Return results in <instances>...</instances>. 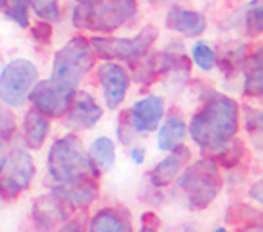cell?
I'll return each instance as SVG.
<instances>
[{"instance_id": "cell-41", "label": "cell", "mask_w": 263, "mask_h": 232, "mask_svg": "<svg viewBox=\"0 0 263 232\" xmlns=\"http://www.w3.org/2000/svg\"><path fill=\"white\" fill-rule=\"evenodd\" d=\"M4 4H6V0H0V9L4 8Z\"/></svg>"}, {"instance_id": "cell-9", "label": "cell", "mask_w": 263, "mask_h": 232, "mask_svg": "<svg viewBox=\"0 0 263 232\" xmlns=\"http://www.w3.org/2000/svg\"><path fill=\"white\" fill-rule=\"evenodd\" d=\"M190 72L191 63L184 54L182 44H173L161 54H157V76H161L173 90L184 88V85L190 81Z\"/></svg>"}, {"instance_id": "cell-27", "label": "cell", "mask_w": 263, "mask_h": 232, "mask_svg": "<svg viewBox=\"0 0 263 232\" xmlns=\"http://www.w3.org/2000/svg\"><path fill=\"white\" fill-rule=\"evenodd\" d=\"M241 157H243V144L238 141L236 142L231 141L227 146H223L222 149H218V155H216V160H218V162L216 164L231 169V167H234L238 162H240Z\"/></svg>"}, {"instance_id": "cell-30", "label": "cell", "mask_w": 263, "mask_h": 232, "mask_svg": "<svg viewBox=\"0 0 263 232\" xmlns=\"http://www.w3.org/2000/svg\"><path fill=\"white\" fill-rule=\"evenodd\" d=\"M117 137H119L121 144H130L132 139H134V128H132L130 117H128V112H124L123 115L119 117V126H117Z\"/></svg>"}, {"instance_id": "cell-32", "label": "cell", "mask_w": 263, "mask_h": 232, "mask_svg": "<svg viewBox=\"0 0 263 232\" xmlns=\"http://www.w3.org/2000/svg\"><path fill=\"white\" fill-rule=\"evenodd\" d=\"M15 131V121H13V115L6 110H0V139L2 141H8L9 137Z\"/></svg>"}, {"instance_id": "cell-23", "label": "cell", "mask_w": 263, "mask_h": 232, "mask_svg": "<svg viewBox=\"0 0 263 232\" xmlns=\"http://www.w3.org/2000/svg\"><path fill=\"white\" fill-rule=\"evenodd\" d=\"M245 29L249 36H259L263 29V4L261 0H251L245 8Z\"/></svg>"}, {"instance_id": "cell-21", "label": "cell", "mask_w": 263, "mask_h": 232, "mask_svg": "<svg viewBox=\"0 0 263 232\" xmlns=\"http://www.w3.org/2000/svg\"><path fill=\"white\" fill-rule=\"evenodd\" d=\"M49 133V117L40 113L38 110H29L24 117V137L29 148L38 149L45 142Z\"/></svg>"}, {"instance_id": "cell-25", "label": "cell", "mask_w": 263, "mask_h": 232, "mask_svg": "<svg viewBox=\"0 0 263 232\" xmlns=\"http://www.w3.org/2000/svg\"><path fill=\"white\" fill-rule=\"evenodd\" d=\"M6 16L18 24L20 27L29 26V4L27 0H6L4 4Z\"/></svg>"}, {"instance_id": "cell-37", "label": "cell", "mask_w": 263, "mask_h": 232, "mask_svg": "<svg viewBox=\"0 0 263 232\" xmlns=\"http://www.w3.org/2000/svg\"><path fill=\"white\" fill-rule=\"evenodd\" d=\"M240 232H261V227H259V223H256V225H249L247 228H243V230H240Z\"/></svg>"}, {"instance_id": "cell-7", "label": "cell", "mask_w": 263, "mask_h": 232, "mask_svg": "<svg viewBox=\"0 0 263 232\" xmlns=\"http://www.w3.org/2000/svg\"><path fill=\"white\" fill-rule=\"evenodd\" d=\"M36 81L38 69L33 62L24 58L13 60L0 72V101L15 108L26 105Z\"/></svg>"}, {"instance_id": "cell-16", "label": "cell", "mask_w": 263, "mask_h": 232, "mask_svg": "<svg viewBox=\"0 0 263 232\" xmlns=\"http://www.w3.org/2000/svg\"><path fill=\"white\" fill-rule=\"evenodd\" d=\"M166 26L175 33L186 34V36H200L208 29V18L198 11L173 6L166 13Z\"/></svg>"}, {"instance_id": "cell-15", "label": "cell", "mask_w": 263, "mask_h": 232, "mask_svg": "<svg viewBox=\"0 0 263 232\" xmlns=\"http://www.w3.org/2000/svg\"><path fill=\"white\" fill-rule=\"evenodd\" d=\"M191 151L186 146H179L177 149L170 151V155L166 159H162L157 166L152 169L150 173V182L155 187H166L170 185L182 171L184 164L190 160Z\"/></svg>"}, {"instance_id": "cell-22", "label": "cell", "mask_w": 263, "mask_h": 232, "mask_svg": "<svg viewBox=\"0 0 263 232\" xmlns=\"http://www.w3.org/2000/svg\"><path fill=\"white\" fill-rule=\"evenodd\" d=\"M90 159L98 171H108L112 169L116 162V144L108 137H98L90 146Z\"/></svg>"}, {"instance_id": "cell-31", "label": "cell", "mask_w": 263, "mask_h": 232, "mask_svg": "<svg viewBox=\"0 0 263 232\" xmlns=\"http://www.w3.org/2000/svg\"><path fill=\"white\" fill-rule=\"evenodd\" d=\"M245 121H247V131L251 135L261 133V113L254 108L245 110Z\"/></svg>"}, {"instance_id": "cell-28", "label": "cell", "mask_w": 263, "mask_h": 232, "mask_svg": "<svg viewBox=\"0 0 263 232\" xmlns=\"http://www.w3.org/2000/svg\"><path fill=\"white\" fill-rule=\"evenodd\" d=\"M247 56H249L247 47H245V45H238L236 49L227 51L226 54H223L222 62H220V67H222L226 74H234V70L243 67Z\"/></svg>"}, {"instance_id": "cell-34", "label": "cell", "mask_w": 263, "mask_h": 232, "mask_svg": "<svg viewBox=\"0 0 263 232\" xmlns=\"http://www.w3.org/2000/svg\"><path fill=\"white\" fill-rule=\"evenodd\" d=\"M130 157L136 164H143L144 162V148H141V146H134L132 151H130Z\"/></svg>"}, {"instance_id": "cell-20", "label": "cell", "mask_w": 263, "mask_h": 232, "mask_svg": "<svg viewBox=\"0 0 263 232\" xmlns=\"http://www.w3.org/2000/svg\"><path fill=\"white\" fill-rule=\"evenodd\" d=\"M245 81L243 92L249 98H259L263 92V56L261 49H256L254 54H249L243 63Z\"/></svg>"}, {"instance_id": "cell-39", "label": "cell", "mask_w": 263, "mask_h": 232, "mask_svg": "<svg viewBox=\"0 0 263 232\" xmlns=\"http://www.w3.org/2000/svg\"><path fill=\"white\" fill-rule=\"evenodd\" d=\"M139 232H157V227L155 225H148V223H143V228Z\"/></svg>"}, {"instance_id": "cell-10", "label": "cell", "mask_w": 263, "mask_h": 232, "mask_svg": "<svg viewBox=\"0 0 263 232\" xmlns=\"http://www.w3.org/2000/svg\"><path fill=\"white\" fill-rule=\"evenodd\" d=\"M96 74H98V81L101 85L106 108L116 110L124 101L128 85H130V78H128L126 70L119 63L105 62L98 67V72Z\"/></svg>"}, {"instance_id": "cell-19", "label": "cell", "mask_w": 263, "mask_h": 232, "mask_svg": "<svg viewBox=\"0 0 263 232\" xmlns=\"http://www.w3.org/2000/svg\"><path fill=\"white\" fill-rule=\"evenodd\" d=\"M186 123L180 115H170L159 128L157 146L161 151H173L179 146H182L186 139Z\"/></svg>"}, {"instance_id": "cell-33", "label": "cell", "mask_w": 263, "mask_h": 232, "mask_svg": "<svg viewBox=\"0 0 263 232\" xmlns=\"http://www.w3.org/2000/svg\"><path fill=\"white\" fill-rule=\"evenodd\" d=\"M58 232H85V230H83V225H81L80 221L72 220V221H67Z\"/></svg>"}, {"instance_id": "cell-26", "label": "cell", "mask_w": 263, "mask_h": 232, "mask_svg": "<svg viewBox=\"0 0 263 232\" xmlns=\"http://www.w3.org/2000/svg\"><path fill=\"white\" fill-rule=\"evenodd\" d=\"M191 58L202 70H213L216 67V54L205 42H197L191 49Z\"/></svg>"}, {"instance_id": "cell-6", "label": "cell", "mask_w": 263, "mask_h": 232, "mask_svg": "<svg viewBox=\"0 0 263 232\" xmlns=\"http://www.w3.org/2000/svg\"><path fill=\"white\" fill-rule=\"evenodd\" d=\"M159 36V29L155 26H146L134 38H114V36H94L88 40L94 54L103 60H124L132 65L139 58H143Z\"/></svg>"}, {"instance_id": "cell-29", "label": "cell", "mask_w": 263, "mask_h": 232, "mask_svg": "<svg viewBox=\"0 0 263 232\" xmlns=\"http://www.w3.org/2000/svg\"><path fill=\"white\" fill-rule=\"evenodd\" d=\"M31 34H33V38L36 42L49 45V44H51V40H52V26H51V22L40 20V22L33 26V29H31Z\"/></svg>"}, {"instance_id": "cell-2", "label": "cell", "mask_w": 263, "mask_h": 232, "mask_svg": "<svg viewBox=\"0 0 263 232\" xmlns=\"http://www.w3.org/2000/svg\"><path fill=\"white\" fill-rule=\"evenodd\" d=\"M47 169L56 185L80 184L85 180H98V167L94 166L83 142L69 133L51 146L47 155Z\"/></svg>"}, {"instance_id": "cell-18", "label": "cell", "mask_w": 263, "mask_h": 232, "mask_svg": "<svg viewBox=\"0 0 263 232\" xmlns=\"http://www.w3.org/2000/svg\"><path fill=\"white\" fill-rule=\"evenodd\" d=\"M88 232H132V220L124 209L106 207L92 216Z\"/></svg>"}, {"instance_id": "cell-40", "label": "cell", "mask_w": 263, "mask_h": 232, "mask_svg": "<svg viewBox=\"0 0 263 232\" xmlns=\"http://www.w3.org/2000/svg\"><path fill=\"white\" fill-rule=\"evenodd\" d=\"M213 232H227V230H226V228H223V227H218V228H215V230H213Z\"/></svg>"}, {"instance_id": "cell-13", "label": "cell", "mask_w": 263, "mask_h": 232, "mask_svg": "<svg viewBox=\"0 0 263 232\" xmlns=\"http://www.w3.org/2000/svg\"><path fill=\"white\" fill-rule=\"evenodd\" d=\"M65 113L69 128H72V130H90L99 123L103 110L88 92H76Z\"/></svg>"}, {"instance_id": "cell-1", "label": "cell", "mask_w": 263, "mask_h": 232, "mask_svg": "<svg viewBox=\"0 0 263 232\" xmlns=\"http://www.w3.org/2000/svg\"><path fill=\"white\" fill-rule=\"evenodd\" d=\"M240 124L238 103L229 95L213 92L193 115L190 133L195 144L205 151H218L234 139Z\"/></svg>"}, {"instance_id": "cell-36", "label": "cell", "mask_w": 263, "mask_h": 232, "mask_svg": "<svg viewBox=\"0 0 263 232\" xmlns=\"http://www.w3.org/2000/svg\"><path fill=\"white\" fill-rule=\"evenodd\" d=\"M4 162H6V151H4V144L0 141V171L4 167Z\"/></svg>"}, {"instance_id": "cell-38", "label": "cell", "mask_w": 263, "mask_h": 232, "mask_svg": "<svg viewBox=\"0 0 263 232\" xmlns=\"http://www.w3.org/2000/svg\"><path fill=\"white\" fill-rule=\"evenodd\" d=\"M259 187H261V184H259V182H258V184L254 185V189H252V195H254V198L258 200V202H261V195H259Z\"/></svg>"}, {"instance_id": "cell-17", "label": "cell", "mask_w": 263, "mask_h": 232, "mask_svg": "<svg viewBox=\"0 0 263 232\" xmlns=\"http://www.w3.org/2000/svg\"><path fill=\"white\" fill-rule=\"evenodd\" d=\"M54 192L70 207V209H85L98 198V180H85L80 184L54 185Z\"/></svg>"}, {"instance_id": "cell-24", "label": "cell", "mask_w": 263, "mask_h": 232, "mask_svg": "<svg viewBox=\"0 0 263 232\" xmlns=\"http://www.w3.org/2000/svg\"><path fill=\"white\" fill-rule=\"evenodd\" d=\"M29 8H33L34 15L45 22H58L60 4L58 0H27Z\"/></svg>"}, {"instance_id": "cell-5", "label": "cell", "mask_w": 263, "mask_h": 232, "mask_svg": "<svg viewBox=\"0 0 263 232\" xmlns=\"http://www.w3.org/2000/svg\"><path fill=\"white\" fill-rule=\"evenodd\" d=\"M137 18V0H105L90 8L78 6L72 11V24L80 29L112 33Z\"/></svg>"}, {"instance_id": "cell-35", "label": "cell", "mask_w": 263, "mask_h": 232, "mask_svg": "<svg viewBox=\"0 0 263 232\" xmlns=\"http://www.w3.org/2000/svg\"><path fill=\"white\" fill-rule=\"evenodd\" d=\"M78 6H83V8H90V6H96V4H99L101 0H74Z\"/></svg>"}, {"instance_id": "cell-14", "label": "cell", "mask_w": 263, "mask_h": 232, "mask_svg": "<svg viewBox=\"0 0 263 232\" xmlns=\"http://www.w3.org/2000/svg\"><path fill=\"white\" fill-rule=\"evenodd\" d=\"M162 115H164V101L159 95H146L128 110L132 128L139 133H150L157 130Z\"/></svg>"}, {"instance_id": "cell-8", "label": "cell", "mask_w": 263, "mask_h": 232, "mask_svg": "<svg viewBox=\"0 0 263 232\" xmlns=\"http://www.w3.org/2000/svg\"><path fill=\"white\" fill-rule=\"evenodd\" d=\"M36 173L34 160L24 149H13L0 171V198L15 200L31 185Z\"/></svg>"}, {"instance_id": "cell-12", "label": "cell", "mask_w": 263, "mask_h": 232, "mask_svg": "<svg viewBox=\"0 0 263 232\" xmlns=\"http://www.w3.org/2000/svg\"><path fill=\"white\" fill-rule=\"evenodd\" d=\"M69 210H70V207L67 205L54 191H52L51 195L40 196L33 205L34 225H36L42 232H51L67 220Z\"/></svg>"}, {"instance_id": "cell-11", "label": "cell", "mask_w": 263, "mask_h": 232, "mask_svg": "<svg viewBox=\"0 0 263 232\" xmlns=\"http://www.w3.org/2000/svg\"><path fill=\"white\" fill-rule=\"evenodd\" d=\"M72 95L74 94H69V92L52 85L49 80H44L34 83L29 99L33 103L34 110L44 113L45 117H62L69 108Z\"/></svg>"}, {"instance_id": "cell-3", "label": "cell", "mask_w": 263, "mask_h": 232, "mask_svg": "<svg viewBox=\"0 0 263 232\" xmlns=\"http://www.w3.org/2000/svg\"><path fill=\"white\" fill-rule=\"evenodd\" d=\"M222 189V175L216 160L198 159L186 167L175 185V196L187 209L200 210L213 203Z\"/></svg>"}, {"instance_id": "cell-4", "label": "cell", "mask_w": 263, "mask_h": 232, "mask_svg": "<svg viewBox=\"0 0 263 232\" xmlns=\"http://www.w3.org/2000/svg\"><path fill=\"white\" fill-rule=\"evenodd\" d=\"M94 65V51L85 36H74L60 49L52 60L51 81L62 90L76 94L78 85Z\"/></svg>"}]
</instances>
